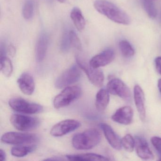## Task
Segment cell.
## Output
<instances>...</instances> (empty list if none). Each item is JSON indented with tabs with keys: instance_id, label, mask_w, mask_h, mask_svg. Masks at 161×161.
Returning <instances> with one entry per match:
<instances>
[{
	"instance_id": "obj_1",
	"label": "cell",
	"mask_w": 161,
	"mask_h": 161,
	"mask_svg": "<svg viewBox=\"0 0 161 161\" xmlns=\"http://www.w3.org/2000/svg\"><path fill=\"white\" fill-rule=\"evenodd\" d=\"M94 7L100 14L115 23L128 25L130 23V19L124 11L115 4L106 0H96Z\"/></svg>"
},
{
	"instance_id": "obj_2",
	"label": "cell",
	"mask_w": 161,
	"mask_h": 161,
	"mask_svg": "<svg viewBox=\"0 0 161 161\" xmlns=\"http://www.w3.org/2000/svg\"><path fill=\"white\" fill-rule=\"evenodd\" d=\"M101 140V135L96 129H90L76 134L72 139L73 147L77 150H88L96 147Z\"/></svg>"
},
{
	"instance_id": "obj_3",
	"label": "cell",
	"mask_w": 161,
	"mask_h": 161,
	"mask_svg": "<svg viewBox=\"0 0 161 161\" xmlns=\"http://www.w3.org/2000/svg\"><path fill=\"white\" fill-rule=\"evenodd\" d=\"M76 58L78 65L84 71L92 84L97 87L102 86L104 80L103 72L99 68L91 66L89 61L82 54H77Z\"/></svg>"
},
{
	"instance_id": "obj_4",
	"label": "cell",
	"mask_w": 161,
	"mask_h": 161,
	"mask_svg": "<svg viewBox=\"0 0 161 161\" xmlns=\"http://www.w3.org/2000/svg\"><path fill=\"white\" fill-rule=\"evenodd\" d=\"M81 93V89L79 86H67L54 98L53 103L54 108L60 109L69 105L80 97Z\"/></svg>"
},
{
	"instance_id": "obj_5",
	"label": "cell",
	"mask_w": 161,
	"mask_h": 161,
	"mask_svg": "<svg viewBox=\"0 0 161 161\" xmlns=\"http://www.w3.org/2000/svg\"><path fill=\"white\" fill-rule=\"evenodd\" d=\"M80 69L79 66L74 65L65 70L56 79L55 87L61 89L77 82L81 76Z\"/></svg>"
},
{
	"instance_id": "obj_6",
	"label": "cell",
	"mask_w": 161,
	"mask_h": 161,
	"mask_svg": "<svg viewBox=\"0 0 161 161\" xmlns=\"http://www.w3.org/2000/svg\"><path fill=\"white\" fill-rule=\"evenodd\" d=\"M10 121L17 130L22 131L31 130L37 128L40 124V121L36 118L19 114L12 115Z\"/></svg>"
},
{
	"instance_id": "obj_7",
	"label": "cell",
	"mask_w": 161,
	"mask_h": 161,
	"mask_svg": "<svg viewBox=\"0 0 161 161\" xmlns=\"http://www.w3.org/2000/svg\"><path fill=\"white\" fill-rule=\"evenodd\" d=\"M10 107L16 112L26 114H35L43 111L40 104L29 102L21 98H13L9 102Z\"/></svg>"
},
{
	"instance_id": "obj_8",
	"label": "cell",
	"mask_w": 161,
	"mask_h": 161,
	"mask_svg": "<svg viewBox=\"0 0 161 161\" xmlns=\"http://www.w3.org/2000/svg\"><path fill=\"white\" fill-rule=\"evenodd\" d=\"M38 137L36 135L22 133L17 132H9L4 134L1 137L2 141L12 145L29 144L36 142Z\"/></svg>"
},
{
	"instance_id": "obj_9",
	"label": "cell",
	"mask_w": 161,
	"mask_h": 161,
	"mask_svg": "<svg viewBox=\"0 0 161 161\" xmlns=\"http://www.w3.org/2000/svg\"><path fill=\"white\" fill-rule=\"evenodd\" d=\"M106 89L110 94L118 96L125 100H129L131 98V92L128 86L121 80L113 79L109 81Z\"/></svg>"
},
{
	"instance_id": "obj_10",
	"label": "cell",
	"mask_w": 161,
	"mask_h": 161,
	"mask_svg": "<svg viewBox=\"0 0 161 161\" xmlns=\"http://www.w3.org/2000/svg\"><path fill=\"white\" fill-rule=\"evenodd\" d=\"M80 126V123L75 119H65L58 122L53 126L50 134L53 136H63L77 130Z\"/></svg>"
},
{
	"instance_id": "obj_11",
	"label": "cell",
	"mask_w": 161,
	"mask_h": 161,
	"mask_svg": "<svg viewBox=\"0 0 161 161\" xmlns=\"http://www.w3.org/2000/svg\"><path fill=\"white\" fill-rule=\"evenodd\" d=\"M115 58V53L114 50L107 49L101 53L94 56L89 61L91 66L95 68H99L105 66L112 63Z\"/></svg>"
},
{
	"instance_id": "obj_12",
	"label": "cell",
	"mask_w": 161,
	"mask_h": 161,
	"mask_svg": "<svg viewBox=\"0 0 161 161\" xmlns=\"http://www.w3.org/2000/svg\"><path fill=\"white\" fill-rule=\"evenodd\" d=\"M133 111L129 106H123L119 108L113 115V121L122 125H129L131 123L133 118Z\"/></svg>"
},
{
	"instance_id": "obj_13",
	"label": "cell",
	"mask_w": 161,
	"mask_h": 161,
	"mask_svg": "<svg viewBox=\"0 0 161 161\" xmlns=\"http://www.w3.org/2000/svg\"><path fill=\"white\" fill-rule=\"evenodd\" d=\"M99 126L110 146L117 150L121 149L122 147L121 139L115 132L112 127L105 123H100Z\"/></svg>"
},
{
	"instance_id": "obj_14",
	"label": "cell",
	"mask_w": 161,
	"mask_h": 161,
	"mask_svg": "<svg viewBox=\"0 0 161 161\" xmlns=\"http://www.w3.org/2000/svg\"><path fill=\"white\" fill-rule=\"evenodd\" d=\"M135 148L137 155L144 160H152L154 155L149 147L147 140L141 136H136Z\"/></svg>"
},
{
	"instance_id": "obj_15",
	"label": "cell",
	"mask_w": 161,
	"mask_h": 161,
	"mask_svg": "<svg viewBox=\"0 0 161 161\" xmlns=\"http://www.w3.org/2000/svg\"><path fill=\"white\" fill-rule=\"evenodd\" d=\"M134 98L139 117L142 121H144L146 115L145 95L143 90L139 85H136L134 88Z\"/></svg>"
},
{
	"instance_id": "obj_16",
	"label": "cell",
	"mask_w": 161,
	"mask_h": 161,
	"mask_svg": "<svg viewBox=\"0 0 161 161\" xmlns=\"http://www.w3.org/2000/svg\"><path fill=\"white\" fill-rule=\"evenodd\" d=\"M19 86L21 92L26 95H32L35 90V82L31 75L25 72L19 78L17 81Z\"/></svg>"
},
{
	"instance_id": "obj_17",
	"label": "cell",
	"mask_w": 161,
	"mask_h": 161,
	"mask_svg": "<svg viewBox=\"0 0 161 161\" xmlns=\"http://www.w3.org/2000/svg\"><path fill=\"white\" fill-rule=\"evenodd\" d=\"M48 40V36L46 33H42L38 38L36 47V58L38 62H42L46 56Z\"/></svg>"
},
{
	"instance_id": "obj_18",
	"label": "cell",
	"mask_w": 161,
	"mask_h": 161,
	"mask_svg": "<svg viewBox=\"0 0 161 161\" xmlns=\"http://www.w3.org/2000/svg\"><path fill=\"white\" fill-rule=\"evenodd\" d=\"M110 101L109 93L107 89H101L96 95V108L99 112H103L107 108Z\"/></svg>"
},
{
	"instance_id": "obj_19",
	"label": "cell",
	"mask_w": 161,
	"mask_h": 161,
	"mask_svg": "<svg viewBox=\"0 0 161 161\" xmlns=\"http://www.w3.org/2000/svg\"><path fill=\"white\" fill-rule=\"evenodd\" d=\"M68 160L72 161H109L110 159L94 153H84V154H72L66 155Z\"/></svg>"
},
{
	"instance_id": "obj_20",
	"label": "cell",
	"mask_w": 161,
	"mask_h": 161,
	"mask_svg": "<svg viewBox=\"0 0 161 161\" xmlns=\"http://www.w3.org/2000/svg\"><path fill=\"white\" fill-rule=\"evenodd\" d=\"M70 18L78 31H82L85 29L86 20L80 9L78 7L73 8L70 13Z\"/></svg>"
},
{
	"instance_id": "obj_21",
	"label": "cell",
	"mask_w": 161,
	"mask_h": 161,
	"mask_svg": "<svg viewBox=\"0 0 161 161\" xmlns=\"http://www.w3.org/2000/svg\"><path fill=\"white\" fill-rule=\"evenodd\" d=\"M36 149V146H19L13 147L11 149V153L13 156L23 157Z\"/></svg>"
},
{
	"instance_id": "obj_22",
	"label": "cell",
	"mask_w": 161,
	"mask_h": 161,
	"mask_svg": "<svg viewBox=\"0 0 161 161\" xmlns=\"http://www.w3.org/2000/svg\"><path fill=\"white\" fill-rule=\"evenodd\" d=\"M0 68L2 73L6 77H10L13 72V66L10 59L6 56L1 57Z\"/></svg>"
},
{
	"instance_id": "obj_23",
	"label": "cell",
	"mask_w": 161,
	"mask_h": 161,
	"mask_svg": "<svg viewBox=\"0 0 161 161\" xmlns=\"http://www.w3.org/2000/svg\"><path fill=\"white\" fill-rule=\"evenodd\" d=\"M119 48L122 56L125 58H130L134 55V49L127 40H121L119 42Z\"/></svg>"
},
{
	"instance_id": "obj_24",
	"label": "cell",
	"mask_w": 161,
	"mask_h": 161,
	"mask_svg": "<svg viewBox=\"0 0 161 161\" xmlns=\"http://www.w3.org/2000/svg\"><path fill=\"white\" fill-rule=\"evenodd\" d=\"M121 145L124 149L131 152L135 147V140L130 134H127L121 139Z\"/></svg>"
},
{
	"instance_id": "obj_25",
	"label": "cell",
	"mask_w": 161,
	"mask_h": 161,
	"mask_svg": "<svg viewBox=\"0 0 161 161\" xmlns=\"http://www.w3.org/2000/svg\"><path fill=\"white\" fill-rule=\"evenodd\" d=\"M143 5L149 17L152 19L155 18L157 16V10L151 0H143Z\"/></svg>"
},
{
	"instance_id": "obj_26",
	"label": "cell",
	"mask_w": 161,
	"mask_h": 161,
	"mask_svg": "<svg viewBox=\"0 0 161 161\" xmlns=\"http://www.w3.org/2000/svg\"><path fill=\"white\" fill-rule=\"evenodd\" d=\"M69 31H68L67 30H65L62 36L60 48L61 51L64 53L68 52L71 46L69 40Z\"/></svg>"
},
{
	"instance_id": "obj_27",
	"label": "cell",
	"mask_w": 161,
	"mask_h": 161,
	"mask_svg": "<svg viewBox=\"0 0 161 161\" xmlns=\"http://www.w3.org/2000/svg\"><path fill=\"white\" fill-rule=\"evenodd\" d=\"M23 15L24 19H30L33 15L34 4L31 0H28L25 3L23 7Z\"/></svg>"
},
{
	"instance_id": "obj_28",
	"label": "cell",
	"mask_w": 161,
	"mask_h": 161,
	"mask_svg": "<svg viewBox=\"0 0 161 161\" xmlns=\"http://www.w3.org/2000/svg\"><path fill=\"white\" fill-rule=\"evenodd\" d=\"M69 36L71 46L79 50H81L82 49L81 43L76 33L74 31H70Z\"/></svg>"
},
{
	"instance_id": "obj_29",
	"label": "cell",
	"mask_w": 161,
	"mask_h": 161,
	"mask_svg": "<svg viewBox=\"0 0 161 161\" xmlns=\"http://www.w3.org/2000/svg\"><path fill=\"white\" fill-rule=\"evenodd\" d=\"M151 142L157 151L159 155L160 160H161V137L153 136L151 139Z\"/></svg>"
},
{
	"instance_id": "obj_30",
	"label": "cell",
	"mask_w": 161,
	"mask_h": 161,
	"mask_svg": "<svg viewBox=\"0 0 161 161\" xmlns=\"http://www.w3.org/2000/svg\"><path fill=\"white\" fill-rule=\"evenodd\" d=\"M155 67H156V69L157 71H158V73L161 75V57L159 56V57H156L155 58Z\"/></svg>"
},
{
	"instance_id": "obj_31",
	"label": "cell",
	"mask_w": 161,
	"mask_h": 161,
	"mask_svg": "<svg viewBox=\"0 0 161 161\" xmlns=\"http://www.w3.org/2000/svg\"><path fill=\"white\" fill-rule=\"evenodd\" d=\"M7 53L11 57H14L16 53L15 48L12 45H9L7 48Z\"/></svg>"
},
{
	"instance_id": "obj_32",
	"label": "cell",
	"mask_w": 161,
	"mask_h": 161,
	"mask_svg": "<svg viewBox=\"0 0 161 161\" xmlns=\"http://www.w3.org/2000/svg\"><path fill=\"white\" fill-rule=\"evenodd\" d=\"M0 157H1V160L2 161H5L6 160V153H5V152L2 149H0Z\"/></svg>"
},
{
	"instance_id": "obj_33",
	"label": "cell",
	"mask_w": 161,
	"mask_h": 161,
	"mask_svg": "<svg viewBox=\"0 0 161 161\" xmlns=\"http://www.w3.org/2000/svg\"><path fill=\"white\" fill-rule=\"evenodd\" d=\"M46 161H60V160H63V159L61 158H59V157H51L48 159H45Z\"/></svg>"
},
{
	"instance_id": "obj_34",
	"label": "cell",
	"mask_w": 161,
	"mask_h": 161,
	"mask_svg": "<svg viewBox=\"0 0 161 161\" xmlns=\"http://www.w3.org/2000/svg\"><path fill=\"white\" fill-rule=\"evenodd\" d=\"M158 87L161 94V79H159L158 81Z\"/></svg>"
},
{
	"instance_id": "obj_35",
	"label": "cell",
	"mask_w": 161,
	"mask_h": 161,
	"mask_svg": "<svg viewBox=\"0 0 161 161\" xmlns=\"http://www.w3.org/2000/svg\"><path fill=\"white\" fill-rule=\"evenodd\" d=\"M57 1L61 3H64L66 1V0H57Z\"/></svg>"
}]
</instances>
